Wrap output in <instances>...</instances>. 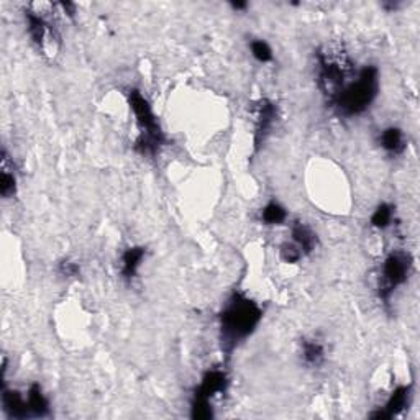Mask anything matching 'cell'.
Returning a JSON list of instances; mask_svg holds the SVG:
<instances>
[{
    "mask_svg": "<svg viewBox=\"0 0 420 420\" xmlns=\"http://www.w3.org/2000/svg\"><path fill=\"white\" fill-rule=\"evenodd\" d=\"M263 319V309L240 292H234L220 312V340L222 350L231 355L243 340H246Z\"/></svg>",
    "mask_w": 420,
    "mask_h": 420,
    "instance_id": "6da1fadb",
    "label": "cell"
},
{
    "mask_svg": "<svg viewBox=\"0 0 420 420\" xmlns=\"http://www.w3.org/2000/svg\"><path fill=\"white\" fill-rule=\"evenodd\" d=\"M379 92V71L374 66H364L353 79L341 89L330 107L341 117H358L366 112L376 101Z\"/></svg>",
    "mask_w": 420,
    "mask_h": 420,
    "instance_id": "7a4b0ae2",
    "label": "cell"
},
{
    "mask_svg": "<svg viewBox=\"0 0 420 420\" xmlns=\"http://www.w3.org/2000/svg\"><path fill=\"white\" fill-rule=\"evenodd\" d=\"M126 101L135 115L138 135L135 138L134 148L141 156H156L166 145L164 131L159 125L156 114L153 112L150 102L140 91L130 89L126 92Z\"/></svg>",
    "mask_w": 420,
    "mask_h": 420,
    "instance_id": "3957f363",
    "label": "cell"
},
{
    "mask_svg": "<svg viewBox=\"0 0 420 420\" xmlns=\"http://www.w3.org/2000/svg\"><path fill=\"white\" fill-rule=\"evenodd\" d=\"M319 64V89L327 97L330 104L334 97L353 79L355 66L351 58L344 49L336 46H327L317 53Z\"/></svg>",
    "mask_w": 420,
    "mask_h": 420,
    "instance_id": "277c9868",
    "label": "cell"
},
{
    "mask_svg": "<svg viewBox=\"0 0 420 420\" xmlns=\"http://www.w3.org/2000/svg\"><path fill=\"white\" fill-rule=\"evenodd\" d=\"M414 258L409 251L394 250L386 256L383 268H381L378 296L379 299L388 302L397 287L406 284L412 273Z\"/></svg>",
    "mask_w": 420,
    "mask_h": 420,
    "instance_id": "5b68a950",
    "label": "cell"
},
{
    "mask_svg": "<svg viewBox=\"0 0 420 420\" xmlns=\"http://www.w3.org/2000/svg\"><path fill=\"white\" fill-rule=\"evenodd\" d=\"M26 26L33 43L38 46V49L45 51L48 45H53L54 41H59V36L56 30L53 29L51 24L43 16L41 10H26L25 12Z\"/></svg>",
    "mask_w": 420,
    "mask_h": 420,
    "instance_id": "8992f818",
    "label": "cell"
},
{
    "mask_svg": "<svg viewBox=\"0 0 420 420\" xmlns=\"http://www.w3.org/2000/svg\"><path fill=\"white\" fill-rule=\"evenodd\" d=\"M276 120H278V107L269 99H261L256 104L255 136H253V145H255L256 151L271 135V130H273Z\"/></svg>",
    "mask_w": 420,
    "mask_h": 420,
    "instance_id": "52a82bcc",
    "label": "cell"
},
{
    "mask_svg": "<svg viewBox=\"0 0 420 420\" xmlns=\"http://www.w3.org/2000/svg\"><path fill=\"white\" fill-rule=\"evenodd\" d=\"M411 399H412V384L399 386V388H396L394 392H392L389 399L386 401V404L371 414V419L388 420V419L399 416V414L402 411H406L409 404H411Z\"/></svg>",
    "mask_w": 420,
    "mask_h": 420,
    "instance_id": "ba28073f",
    "label": "cell"
},
{
    "mask_svg": "<svg viewBox=\"0 0 420 420\" xmlns=\"http://www.w3.org/2000/svg\"><path fill=\"white\" fill-rule=\"evenodd\" d=\"M226 386H229V378H226V373L224 369H212V371H207L204 374L201 384L194 391V397L210 401L212 397L225 392Z\"/></svg>",
    "mask_w": 420,
    "mask_h": 420,
    "instance_id": "9c48e42d",
    "label": "cell"
},
{
    "mask_svg": "<svg viewBox=\"0 0 420 420\" xmlns=\"http://www.w3.org/2000/svg\"><path fill=\"white\" fill-rule=\"evenodd\" d=\"M2 406L5 414L10 419H26L30 417V409L26 404V397L20 392L4 388L2 389Z\"/></svg>",
    "mask_w": 420,
    "mask_h": 420,
    "instance_id": "30bf717a",
    "label": "cell"
},
{
    "mask_svg": "<svg viewBox=\"0 0 420 420\" xmlns=\"http://www.w3.org/2000/svg\"><path fill=\"white\" fill-rule=\"evenodd\" d=\"M146 250L143 246L126 248L120 259V274L125 281H131L140 269L143 259H145Z\"/></svg>",
    "mask_w": 420,
    "mask_h": 420,
    "instance_id": "8fae6325",
    "label": "cell"
},
{
    "mask_svg": "<svg viewBox=\"0 0 420 420\" xmlns=\"http://www.w3.org/2000/svg\"><path fill=\"white\" fill-rule=\"evenodd\" d=\"M291 241L299 248L304 256H307L311 255L315 250V246H317V235L314 234L311 226L296 222L291 226Z\"/></svg>",
    "mask_w": 420,
    "mask_h": 420,
    "instance_id": "7c38bea8",
    "label": "cell"
},
{
    "mask_svg": "<svg viewBox=\"0 0 420 420\" xmlns=\"http://www.w3.org/2000/svg\"><path fill=\"white\" fill-rule=\"evenodd\" d=\"M379 145L389 156H401V154L406 151L407 141L401 129H397V126H389V129L381 131Z\"/></svg>",
    "mask_w": 420,
    "mask_h": 420,
    "instance_id": "4fadbf2b",
    "label": "cell"
},
{
    "mask_svg": "<svg viewBox=\"0 0 420 420\" xmlns=\"http://www.w3.org/2000/svg\"><path fill=\"white\" fill-rule=\"evenodd\" d=\"M301 358L309 368H320L325 363V346L315 339L301 340Z\"/></svg>",
    "mask_w": 420,
    "mask_h": 420,
    "instance_id": "5bb4252c",
    "label": "cell"
},
{
    "mask_svg": "<svg viewBox=\"0 0 420 420\" xmlns=\"http://www.w3.org/2000/svg\"><path fill=\"white\" fill-rule=\"evenodd\" d=\"M26 404L30 409V417L49 416V401L38 383L30 386L29 394H26Z\"/></svg>",
    "mask_w": 420,
    "mask_h": 420,
    "instance_id": "9a60e30c",
    "label": "cell"
},
{
    "mask_svg": "<svg viewBox=\"0 0 420 420\" xmlns=\"http://www.w3.org/2000/svg\"><path fill=\"white\" fill-rule=\"evenodd\" d=\"M16 192V178L14 163L10 161L7 151L2 153V174H0V194L4 199H12Z\"/></svg>",
    "mask_w": 420,
    "mask_h": 420,
    "instance_id": "2e32d148",
    "label": "cell"
},
{
    "mask_svg": "<svg viewBox=\"0 0 420 420\" xmlns=\"http://www.w3.org/2000/svg\"><path fill=\"white\" fill-rule=\"evenodd\" d=\"M287 219V210L279 202L271 201L261 210V222L264 225H281Z\"/></svg>",
    "mask_w": 420,
    "mask_h": 420,
    "instance_id": "e0dca14e",
    "label": "cell"
},
{
    "mask_svg": "<svg viewBox=\"0 0 420 420\" xmlns=\"http://www.w3.org/2000/svg\"><path fill=\"white\" fill-rule=\"evenodd\" d=\"M392 219H394V207H392L391 204L383 202L376 207L369 224H371V226H374V229L384 230L392 224Z\"/></svg>",
    "mask_w": 420,
    "mask_h": 420,
    "instance_id": "ac0fdd59",
    "label": "cell"
},
{
    "mask_svg": "<svg viewBox=\"0 0 420 420\" xmlns=\"http://www.w3.org/2000/svg\"><path fill=\"white\" fill-rule=\"evenodd\" d=\"M250 49H251V54L253 58H255L256 61H259V63H271L273 61V49H271V46L268 45L266 41L263 40H253L250 43Z\"/></svg>",
    "mask_w": 420,
    "mask_h": 420,
    "instance_id": "d6986e66",
    "label": "cell"
},
{
    "mask_svg": "<svg viewBox=\"0 0 420 420\" xmlns=\"http://www.w3.org/2000/svg\"><path fill=\"white\" fill-rule=\"evenodd\" d=\"M281 258H283L286 263L294 264L297 261H301V259L304 258V255L301 253L299 248L294 245V243L287 241V243H284L283 248H281Z\"/></svg>",
    "mask_w": 420,
    "mask_h": 420,
    "instance_id": "ffe728a7",
    "label": "cell"
},
{
    "mask_svg": "<svg viewBox=\"0 0 420 420\" xmlns=\"http://www.w3.org/2000/svg\"><path fill=\"white\" fill-rule=\"evenodd\" d=\"M58 271L61 276H64V278H77L81 273V268L77 263L69 261V259H64V261L59 263Z\"/></svg>",
    "mask_w": 420,
    "mask_h": 420,
    "instance_id": "44dd1931",
    "label": "cell"
},
{
    "mask_svg": "<svg viewBox=\"0 0 420 420\" xmlns=\"http://www.w3.org/2000/svg\"><path fill=\"white\" fill-rule=\"evenodd\" d=\"M231 9L236 10V12H241V10H246L248 9V4L246 2H231Z\"/></svg>",
    "mask_w": 420,
    "mask_h": 420,
    "instance_id": "7402d4cb",
    "label": "cell"
}]
</instances>
